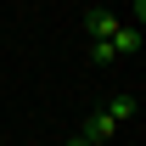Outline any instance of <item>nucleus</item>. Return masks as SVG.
Returning a JSON list of instances; mask_svg holds the SVG:
<instances>
[{
	"label": "nucleus",
	"instance_id": "obj_1",
	"mask_svg": "<svg viewBox=\"0 0 146 146\" xmlns=\"http://www.w3.org/2000/svg\"><path fill=\"white\" fill-rule=\"evenodd\" d=\"M107 45H112V56H118V62H124V56H135V51H141V23H129V28L118 23Z\"/></svg>",
	"mask_w": 146,
	"mask_h": 146
},
{
	"label": "nucleus",
	"instance_id": "obj_2",
	"mask_svg": "<svg viewBox=\"0 0 146 146\" xmlns=\"http://www.w3.org/2000/svg\"><path fill=\"white\" fill-rule=\"evenodd\" d=\"M112 129H118V124H112L107 112H90V124L79 129V135H84V141H90V146H107V141H112Z\"/></svg>",
	"mask_w": 146,
	"mask_h": 146
},
{
	"label": "nucleus",
	"instance_id": "obj_3",
	"mask_svg": "<svg viewBox=\"0 0 146 146\" xmlns=\"http://www.w3.org/2000/svg\"><path fill=\"white\" fill-rule=\"evenodd\" d=\"M84 28H90V39H112V28H118V17H112L107 6H96V11H84Z\"/></svg>",
	"mask_w": 146,
	"mask_h": 146
},
{
	"label": "nucleus",
	"instance_id": "obj_4",
	"mask_svg": "<svg viewBox=\"0 0 146 146\" xmlns=\"http://www.w3.org/2000/svg\"><path fill=\"white\" fill-rule=\"evenodd\" d=\"M101 112H107L112 124H124V118H135V90H118V96H112V101H107Z\"/></svg>",
	"mask_w": 146,
	"mask_h": 146
},
{
	"label": "nucleus",
	"instance_id": "obj_5",
	"mask_svg": "<svg viewBox=\"0 0 146 146\" xmlns=\"http://www.w3.org/2000/svg\"><path fill=\"white\" fill-rule=\"evenodd\" d=\"M90 62H96V68H112L118 56H112V45H107V39H90Z\"/></svg>",
	"mask_w": 146,
	"mask_h": 146
},
{
	"label": "nucleus",
	"instance_id": "obj_6",
	"mask_svg": "<svg viewBox=\"0 0 146 146\" xmlns=\"http://www.w3.org/2000/svg\"><path fill=\"white\" fill-rule=\"evenodd\" d=\"M68 146H90V141H84V135H73V141H68Z\"/></svg>",
	"mask_w": 146,
	"mask_h": 146
}]
</instances>
